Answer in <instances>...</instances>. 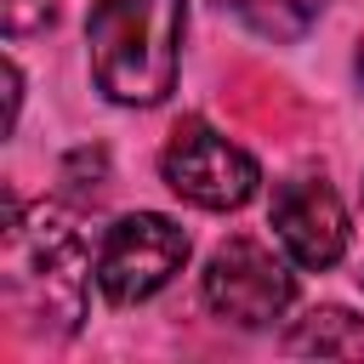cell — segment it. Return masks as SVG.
<instances>
[{"label": "cell", "mask_w": 364, "mask_h": 364, "mask_svg": "<svg viewBox=\"0 0 364 364\" xmlns=\"http://www.w3.org/2000/svg\"><path fill=\"white\" fill-rule=\"evenodd\" d=\"M188 0H97L85 17L91 80L119 108H154L176 91Z\"/></svg>", "instance_id": "obj_2"}, {"label": "cell", "mask_w": 364, "mask_h": 364, "mask_svg": "<svg viewBox=\"0 0 364 364\" xmlns=\"http://www.w3.org/2000/svg\"><path fill=\"white\" fill-rule=\"evenodd\" d=\"M46 23H51V0H6V34H11V40L34 34V28H46Z\"/></svg>", "instance_id": "obj_10"}, {"label": "cell", "mask_w": 364, "mask_h": 364, "mask_svg": "<svg viewBox=\"0 0 364 364\" xmlns=\"http://www.w3.org/2000/svg\"><path fill=\"white\" fill-rule=\"evenodd\" d=\"M63 176H68L74 188H91V193H97V188L108 182V154H102V148H74V154L63 159Z\"/></svg>", "instance_id": "obj_9"}, {"label": "cell", "mask_w": 364, "mask_h": 364, "mask_svg": "<svg viewBox=\"0 0 364 364\" xmlns=\"http://www.w3.org/2000/svg\"><path fill=\"white\" fill-rule=\"evenodd\" d=\"M188 233L159 216V210H136V216H119L102 245H97V290L114 301V307H136L148 296H159L182 262H188Z\"/></svg>", "instance_id": "obj_3"}, {"label": "cell", "mask_w": 364, "mask_h": 364, "mask_svg": "<svg viewBox=\"0 0 364 364\" xmlns=\"http://www.w3.org/2000/svg\"><path fill=\"white\" fill-rule=\"evenodd\" d=\"M205 307L228 324H245V330H262L273 318H284V307L296 301V273L262 245V239H228L210 250L205 262Z\"/></svg>", "instance_id": "obj_5"}, {"label": "cell", "mask_w": 364, "mask_h": 364, "mask_svg": "<svg viewBox=\"0 0 364 364\" xmlns=\"http://www.w3.org/2000/svg\"><path fill=\"white\" fill-rule=\"evenodd\" d=\"M284 353H313V358H364V318L347 307H307L284 330Z\"/></svg>", "instance_id": "obj_7"}, {"label": "cell", "mask_w": 364, "mask_h": 364, "mask_svg": "<svg viewBox=\"0 0 364 364\" xmlns=\"http://www.w3.org/2000/svg\"><path fill=\"white\" fill-rule=\"evenodd\" d=\"M358 80H364V51H358Z\"/></svg>", "instance_id": "obj_12"}, {"label": "cell", "mask_w": 364, "mask_h": 364, "mask_svg": "<svg viewBox=\"0 0 364 364\" xmlns=\"http://www.w3.org/2000/svg\"><path fill=\"white\" fill-rule=\"evenodd\" d=\"M222 6H233V11H239L256 34H267V40H301L330 0H222Z\"/></svg>", "instance_id": "obj_8"}, {"label": "cell", "mask_w": 364, "mask_h": 364, "mask_svg": "<svg viewBox=\"0 0 364 364\" xmlns=\"http://www.w3.org/2000/svg\"><path fill=\"white\" fill-rule=\"evenodd\" d=\"M358 284H364V273H358Z\"/></svg>", "instance_id": "obj_13"}, {"label": "cell", "mask_w": 364, "mask_h": 364, "mask_svg": "<svg viewBox=\"0 0 364 364\" xmlns=\"http://www.w3.org/2000/svg\"><path fill=\"white\" fill-rule=\"evenodd\" d=\"M0 250H6V262H0L6 307L46 336H74L85 318V290L97 279V262H91L74 216L57 205L23 210V199L6 193Z\"/></svg>", "instance_id": "obj_1"}, {"label": "cell", "mask_w": 364, "mask_h": 364, "mask_svg": "<svg viewBox=\"0 0 364 364\" xmlns=\"http://www.w3.org/2000/svg\"><path fill=\"white\" fill-rule=\"evenodd\" d=\"M17 108H23V74L17 63H6V131L17 125Z\"/></svg>", "instance_id": "obj_11"}, {"label": "cell", "mask_w": 364, "mask_h": 364, "mask_svg": "<svg viewBox=\"0 0 364 364\" xmlns=\"http://www.w3.org/2000/svg\"><path fill=\"white\" fill-rule=\"evenodd\" d=\"M267 222H273V239L284 245V256H290L296 267H307V273L336 267V262L347 256V239H353V228H347V205H341L336 188L318 182V176L279 182V188H273V210H267Z\"/></svg>", "instance_id": "obj_6"}, {"label": "cell", "mask_w": 364, "mask_h": 364, "mask_svg": "<svg viewBox=\"0 0 364 364\" xmlns=\"http://www.w3.org/2000/svg\"><path fill=\"white\" fill-rule=\"evenodd\" d=\"M159 176L176 199H188L199 210H239L262 188V165L239 142H228L222 131H210L199 119L176 125V136L159 154Z\"/></svg>", "instance_id": "obj_4"}]
</instances>
